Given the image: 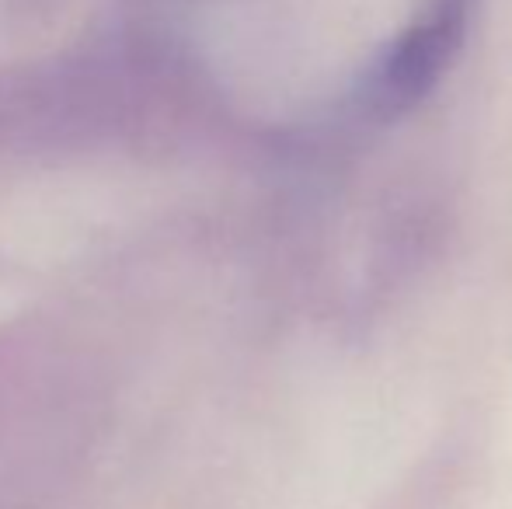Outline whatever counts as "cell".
Returning <instances> with one entry per match:
<instances>
[{"instance_id": "cell-1", "label": "cell", "mask_w": 512, "mask_h": 509, "mask_svg": "<svg viewBox=\"0 0 512 509\" xmlns=\"http://www.w3.org/2000/svg\"><path fill=\"white\" fill-rule=\"evenodd\" d=\"M464 28L467 0H429L366 74L359 95L366 116L394 119L422 102L457 56Z\"/></svg>"}]
</instances>
